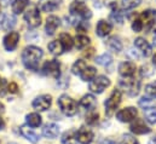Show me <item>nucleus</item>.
Here are the masks:
<instances>
[{
  "instance_id": "obj_37",
  "label": "nucleus",
  "mask_w": 156,
  "mask_h": 144,
  "mask_svg": "<svg viewBox=\"0 0 156 144\" xmlns=\"http://www.w3.org/2000/svg\"><path fill=\"white\" fill-rule=\"evenodd\" d=\"M140 76L142 77H149V76H151L153 75V68L150 67V66H148V64H145V66H142V68H140Z\"/></svg>"
},
{
  "instance_id": "obj_12",
  "label": "nucleus",
  "mask_w": 156,
  "mask_h": 144,
  "mask_svg": "<svg viewBox=\"0 0 156 144\" xmlns=\"http://www.w3.org/2000/svg\"><path fill=\"white\" fill-rule=\"evenodd\" d=\"M129 128H131V132L134 135H148L151 132V128H149L142 119H134Z\"/></svg>"
},
{
  "instance_id": "obj_18",
  "label": "nucleus",
  "mask_w": 156,
  "mask_h": 144,
  "mask_svg": "<svg viewBox=\"0 0 156 144\" xmlns=\"http://www.w3.org/2000/svg\"><path fill=\"white\" fill-rule=\"evenodd\" d=\"M59 24H61V21H59L58 17H56V16H48L47 20H46V26H45L46 34L50 36L53 35L55 32H56V29L59 27Z\"/></svg>"
},
{
  "instance_id": "obj_34",
  "label": "nucleus",
  "mask_w": 156,
  "mask_h": 144,
  "mask_svg": "<svg viewBox=\"0 0 156 144\" xmlns=\"http://www.w3.org/2000/svg\"><path fill=\"white\" fill-rule=\"evenodd\" d=\"M86 67H87V64H86V62H85V61H82V59H78V61L73 64V67H72V73H73V74H75V75H80L81 72H82Z\"/></svg>"
},
{
  "instance_id": "obj_17",
  "label": "nucleus",
  "mask_w": 156,
  "mask_h": 144,
  "mask_svg": "<svg viewBox=\"0 0 156 144\" xmlns=\"http://www.w3.org/2000/svg\"><path fill=\"white\" fill-rule=\"evenodd\" d=\"M61 5V0H39L38 7L44 12H52Z\"/></svg>"
},
{
  "instance_id": "obj_47",
  "label": "nucleus",
  "mask_w": 156,
  "mask_h": 144,
  "mask_svg": "<svg viewBox=\"0 0 156 144\" xmlns=\"http://www.w3.org/2000/svg\"><path fill=\"white\" fill-rule=\"evenodd\" d=\"M151 31L155 33V35H156V21L154 22V24H153V27H151Z\"/></svg>"
},
{
  "instance_id": "obj_2",
  "label": "nucleus",
  "mask_w": 156,
  "mask_h": 144,
  "mask_svg": "<svg viewBox=\"0 0 156 144\" xmlns=\"http://www.w3.org/2000/svg\"><path fill=\"white\" fill-rule=\"evenodd\" d=\"M156 21V11L155 10H147L143 11L140 15L136 17V20L132 23V29L136 33L142 32L144 28L145 29H151L154 22Z\"/></svg>"
},
{
  "instance_id": "obj_46",
  "label": "nucleus",
  "mask_w": 156,
  "mask_h": 144,
  "mask_svg": "<svg viewBox=\"0 0 156 144\" xmlns=\"http://www.w3.org/2000/svg\"><path fill=\"white\" fill-rule=\"evenodd\" d=\"M4 111H5V107H4V104L0 102V115H1Z\"/></svg>"
},
{
  "instance_id": "obj_31",
  "label": "nucleus",
  "mask_w": 156,
  "mask_h": 144,
  "mask_svg": "<svg viewBox=\"0 0 156 144\" xmlns=\"http://www.w3.org/2000/svg\"><path fill=\"white\" fill-rule=\"evenodd\" d=\"M59 41H61V44H62L64 51H70L72 47H73V45H74L73 38L69 35L68 33H62L61 36H59Z\"/></svg>"
},
{
  "instance_id": "obj_36",
  "label": "nucleus",
  "mask_w": 156,
  "mask_h": 144,
  "mask_svg": "<svg viewBox=\"0 0 156 144\" xmlns=\"http://www.w3.org/2000/svg\"><path fill=\"white\" fill-rule=\"evenodd\" d=\"M142 0H121V5L123 10H132L137 6H139Z\"/></svg>"
},
{
  "instance_id": "obj_14",
  "label": "nucleus",
  "mask_w": 156,
  "mask_h": 144,
  "mask_svg": "<svg viewBox=\"0 0 156 144\" xmlns=\"http://www.w3.org/2000/svg\"><path fill=\"white\" fill-rule=\"evenodd\" d=\"M136 64L133 62H122L120 66H119V73L122 77L125 79H128V77H133L134 74H136Z\"/></svg>"
},
{
  "instance_id": "obj_41",
  "label": "nucleus",
  "mask_w": 156,
  "mask_h": 144,
  "mask_svg": "<svg viewBox=\"0 0 156 144\" xmlns=\"http://www.w3.org/2000/svg\"><path fill=\"white\" fill-rule=\"evenodd\" d=\"M151 103H153V99H151V98H148V97H143L142 99H139V106L143 107V108L150 107Z\"/></svg>"
},
{
  "instance_id": "obj_44",
  "label": "nucleus",
  "mask_w": 156,
  "mask_h": 144,
  "mask_svg": "<svg viewBox=\"0 0 156 144\" xmlns=\"http://www.w3.org/2000/svg\"><path fill=\"white\" fill-rule=\"evenodd\" d=\"M5 128V121H4V119L0 116V131H2Z\"/></svg>"
},
{
  "instance_id": "obj_42",
  "label": "nucleus",
  "mask_w": 156,
  "mask_h": 144,
  "mask_svg": "<svg viewBox=\"0 0 156 144\" xmlns=\"http://www.w3.org/2000/svg\"><path fill=\"white\" fill-rule=\"evenodd\" d=\"M7 91H9V92H11V93H16V92L18 91V86H17V84L11 82V84L7 86Z\"/></svg>"
},
{
  "instance_id": "obj_52",
  "label": "nucleus",
  "mask_w": 156,
  "mask_h": 144,
  "mask_svg": "<svg viewBox=\"0 0 156 144\" xmlns=\"http://www.w3.org/2000/svg\"><path fill=\"white\" fill-rule=\"evenodd\" d=\"M78 1H83V0H78Z\"/></svg>"
},
{
  "instance_id": "obj_11",
  "label": "nucleus",
  "mask_w": 156,
  "mask_h": 144,
  "mask_svg": "<svg viewBox=\"0 0 156 144\" xmlns=\"http://www.w3.org/2000/svg\"><path fill=\"white\" fill-rule=\"evenodd\" d=\"M137 109L133 107H128V108L121 109L120 111H117L116 119L121 122H131L137 117Z\"/></svg>"
},
{
  "instance_id": "obj_9",
  "label": "nucleus",
  "mask_w": 156,
  "mask_h": 144,
  "mask_svg": "<svg viewBox=\"0 0 156 144\" xmlns=\"http://www.w3.org/2000/svg\"><path fill=\"white\" fill-rule=\"evenodd\" d=\"M110 85V80L104 76V75H99V76H96L92 81H90V90L93 92V93H102L108 86Z\"/></svg>"
},
{
  "instance_id": "obj_27",
  "label": "nucleus",
  "mask_w": 156,
  "mask_h": 144,
  "mask_svg": "<svg viewBox=\"0 0 156 144\" xmlns=\"http://www.w3.org/2000/svg\"><path fill=\"white\" fill-rule=\"evenodd\" d=\"M97 75V70L94 67H90L87 66L82 72L80 74V77L82 81H92Z\"/></svg>"
},
{
  "instance_id": "obj_16",
  "label": "nucleus",
  "mask_w": 156,
  "mask_h": 144,
  "mask_svg": "<svg viewBox=\"0 0 156 144\" xmlns=\"http://www.w3.org/2000/svg\"><path fill=\"white\" fill-rule=\"evenodd\" d=\"M134 46L143 53L144 57H149V56H151V53H153L151 46H150L149 42H148L145 39H143V38H137V39L134 40Z\"/></svg>"
},
{
  "instance_id": "obj_8",
  "label": "nucleus",
  "mask_w": 156,
  "mask_h": 144,
  "mask_svg": "<svg viewBox=\"0 0 156 144\" xmlns=\"http://www.w3.org/2000/svg\"><path fill=\"white\" fill-rule=\"evenodd\" d=\"M42 74L55 77V79H59L61 76V63L57 59H51L45 62V64L42 66Z\"/></svg>"
},
{
  "instance_id": "obj_30",
  "label": "nucleus",
  "mask_w": 156,
  "mask_h": 144,
  "mask_svg": "<svg viewBox=\"0 0 156 144\" xmlns=\"http://www.w3.org/2000/svg\"><path fill=\"white\" fill-rule=\"evenodd\" d=\"M47 47H48V51H50L52 55H55V56H59V55H62V53L64 52V49H63V46H62V44H61L59 40H53V41H51V42L47 45Z\"/></svg>"
},
{
  "instance_id": "obj_26",
  "label": "nucleus",
  "mask_w": 156,
  "mask_h": 144,
  "mask_svg": "<svg viewBox=\"0 0 156 144\" xmlns=\"http://www.w3.org/2000/svg\"><path fill=\"white\" fill-rule=\"evenodd\" d=\"M110 7H112L110 20H112L114 23H119V24H121V23L123 22V17H122V12L117 9L116 2H112V4H110Z\"/></svg>"
},
{
  "instance_id": "obj_19",
  "label": "nucleus",
  "mask_w": 156,
  "mask_h": 144,
  "mask_svg": "<svg viewBox=\"0 0 156 144\" xmlns=\"http://www.w3.org/2000/svg\"><path fill=\"white\" fill-rule=\"evenodd\" d=\"M59 135V127L56 124H47L42 128V136L48 139H55Z\"/></svg>"
},
{
  "instance_id": "obj_4",
  "label": "nucleus",
  "mask_w": 156,
  "mask_h": 144,
  "mask_svg": "<svg viewBox=\"0 0 156 144\" xmlns=\"http://www.w3.org/2000/svg\"><path fill=\"white\" fill-rule=\"evenodd\" d=\"M69 11L73 16L75 17H80L81 20L86 21V20H90L92 17V12L91 10L87 7V5L83 2V1H73L69 6Z\"/></svg>"
},
{
  "instance_id": "obj_6",
  "label": "nucleus",
  "mask_w": 156,
  "mask_h": 144,
  "mask_svg": "<svg viewBox=\"0 0 156 144\" xmlns=\"http://www.w3.org/2000/svg\"><path fill=\"white\" fill-rule=\"evenodd\" d=\"M121 103V92L119 90H114L110 95V97L104 102V107H105V114L107 116H113L119 104Z\"/></svg>"
},
{
  "instance_id": "obj_35",
  "label": "nucleus",
  "mask_w": 156,
  "mask_h": 144,
  "mask_svg": "<svg viewBox=\"0 0 156 144\" xmlns=\"http://www.w3.org/2000/svg\"><path fill=\"white\" fill-rule=\"evenodd\" d=\"M90 44V38L86 35H78L75 38V45L79 50L85 49L87 45Z\"/></svg>"
},
{
  "instance_id": "obj_23",
  "label": "nucleus",
  "mask_w": 156,
  "mask_h": 144,
  "mask_svg": "<svg viewBox=\"0 0 156 144\" xmlns=\"http://www.w3.org/2000/svg\"><path fill=\"white\" fill-rule=\"evenodd\" d=\"M16 17L12 15H1L0 17V24L5 31H11L16 26Z\"/></svg>"
},
{
  "instance_id": "obj_3",
  "label": "nucleus",
  "mask_w": 156,
  "mask_h": 144,
  "mask_svg": "<svg viewBox=\"0 0 156 144\" xmlns=\"http://www.w3.org/2000/svg\"><path fill=\"white\" fill-rule=\"evenodd\" d=\"M61 111L67 116H74L78 113V103L68 95H62L57 101Z\"/></svg>"
},
{
  "instance_id": "obj_5",
  "label": "nucleus",
  "mask_w": 156,
  "mask_h": 144,
  "mask_svg": "<svg viewBox=\"0 0 156 144\" xmlns=\"http://www.w3.org/2000/svg\"><path fill=\"white\" fill-rule=\"evenodd\" d=\"M120 86L121 88L128 95V96H137L139 93V88H140V81L136 80L134 77H128V79H123L120 81Z\"/></svg>"
},
{
  "instance_id": "obj_39",
  "label": "nucleus",
  "mask_w": 156,
  "mask_h": 144,
  "mask_svg": "<svg viewBox=\"0 0 156 144\" xmlns=\"http://www.w3.org/2000/svg\"><path fill=\"white\" fill-rule=\"evenodd\" d=\"M120 144H139V142L132 135H123Z\"/></svg>"
},
{
  "instance_id": "obj_25",
  "label": "nucleus",
  "mask_w": 156,
  "mask_h": 144,
  "mask_svg": "<svg viewBox=\"0 0 156 144\" xmlns=\"http://www.w3.org/2000/svg\"><path fill=\"white\" fill-rule=\"evenodd\" d=\"M26 121H27V125L29 127H33V128L39 127L40 125L42 124V119H41V116H40L38 113H30V114H28L26 116Z\"/></svg>"
},
{
  "instance_id": "obj_48",
  "label": "nucleus",
  "mask_w": 156,
  "mask_h": 144,
  "mask_svg": "<svg viewBox=\"0 0 156 144\" xmlns=\"http://www.w3.org/2000/svg\"><path fill=\"white\" fill-rule=\"evenodd\" d=\"M149 144H156V137H153V138L150 139V142H149Z\"/></svg>"
},
{
  "instance_id": "obj_28",
  "label": "nucleus",
  "mask_w": 156,
  "mask_h": 144,
  "mask_svg": "<svg viewBox=\"0 0 156 144\" xmlns=\"http://www.w3.org/2000/svg\"><path fill=\"white\" fill-rule=\"evenodd\" d=\"M28 5H29V0H13V2H12V12L15 15H20L26 10V7Z\"/></svg>"
},
{
  "instance_id": "obj_20",
  "label": "nucleus",
  "mask_w": 156,
  "mask_h": 144,
  "mask_svg": "<svg viewBox=\"0 0 156 144\" xmlns=\"http://www.w3.org/2000/svg\"><path fill=\"white\" fill-rule=\"evenodd\" d=\"M20 132H21V135L27 139V141H29L30 143H33V144H37L38 142H39V136L27 125H24V126H21L20 127Z\"/></svg>"
},
{
  "instance_id": "obj_43",
  "label": "nucleus",
  "mask_w": 156,
  "mask_h": 144,
  "mask_svg": "<svg viewBox=\"0 0 156 144\" xmlns=\"http://www.w3.org/2000/svg\"><path fill=\"white\" fill-rule=\"evenodd\" d=\"M127 55H128V56H131V57H132L133 59H138V58H139V56H138V53H137V52H136L134 50H132V49H131V50H128V52H127Z\"/></svg>"
},
{
  "instance_id": "obj_32",
  "label": "nucleus",
  "mask_w": 156,
  "mask_h": 144,
  "mask_svg": "<svg viewBox=\"0 0 156 144\" xmlns=\"http://www.w3.org/2000/svg\"><path fill=\"white\" fill-rule=\"evenodd\" d=\"M144 116L149 124H151V125L156 124V108L154 107L144 108Z\"/></svg>"
},
{
  "instance_id": "obj_40",
  "label": "nucleus",
  "mask_w": 156,
  "mask_h": 144,
  "mask_svg": "<svg viewBox=\"0 0 156 144\" xmlns=\"http://www.w3.org/2000/svg\"><path fill=\"white\" fill-rule=\"evenodd\" d=\"M145 93L151 98H156V82L149 84L145 86Z\"/></svg>"
},
{
  "instance_id": "obj_49",
  "label": "nucleus",
  "mask_w": 156,
  "mask_h": 144,
  "mask_svg": "<svg viewBox=\"0 0 156 144\" xmlns=\"http://www.w3.org/2000/svg\"><path fill=\"white\" fill-rule=\"evenodd\" d=\"M153 64H154V66L156 67V53L154 55V56H153Z\"/></svg>"
},
{
  "instance_id": "obj_50",
  "label": "nucleus",
  "mask_w": 156,
  "mask_h": 144,
  "mask_svg": "<svg viewBox=\"0 0 156 144\" xmlns=\"http://www.w3.org/2000/svg\"><path fill=\"white\" fill-rule=\"evenodd\" d=\"M153 45H154V46H156V35L154 36V40H153Z\"/></svg>"
},
{
  "instance_id": "obj_38",
  "label": "nucleus",
  "mask_w": 156,
  "mask_h": 144,
  "mask_svg": "<svg viewBox=\"0 0 156 144\" xmlns=\"http://www.w3.org/2000/svg\"><path fill=\"white\" fill-rule=\"evenodd\" d=\"M98 117H99L98 113H96V111L91 110V113L86 116V121H87V124H88V125H94V124L98 121Z\"/></svg>"
},
{
  "instance_id": "obj_1",
  "label": "nucleus",
  "mask_w": 156,
  "mask_h": 144,
  "mask_svg": "<svg viewBox=\"0 0 156 144\" xmlns=\"http://www.w3.org/2000/svg\"><path fill=\"white\" fill-rule=\"evenodd\" d=\"M44 52L37 46H27L22 52V62L24 67L29 70H38L39 62L42 58Z\"/></svg>"
},
{
  "instance_id": "obj_51",
  "label": "nucleus",
  "mask_w": 156,
  "mask_h": 144,
  "mask_svg": "<svg viewBox=\"0 0 156 144\" xmlns=\"http://www.w3.org/2000/svg\"><path fill=\"white\" fill-rule=\"evenodd\" d=\"M7 144H16V143H7Z\"/></svg>"
},
{
  "instance_id": "obj_33",
  "label": "nucleus",
  "mask_w": 156,
  "mask_h": 144,
  "mask_svg": "<svg viewBox=\"0 0 156 144\" xmlns=\"http://www.w3.org/2000/svg\"><path fill=\"white\" fill-rule=\"evenodd\" d=\"M97 64H99V66H103V67H108L109 64H112V62H113V58H112V56L109 55V53H103V55H101V56H98L97 58H96V61H94Z\"/></svg>"
},
{
  "instance_id": "obj_7",
  "label": "nucleus",
  "mask_w": 156,
  "mask_h": 144,
  "mask_svg": "<svg viewBox=\"0 0 156 144\" xmlns=\"http://www.w3.org/2000/svg\"><path fill=\"white\" fill-rule=\"evenodd\" d=\"M24 20L30 28H37L41 24V16L38 6H32L24 13Z\"/></svg>"
},
{
  "instance_id": "obj_21",
  "label": "nucleus",
  "mask_w": 156,
  "mask_h": 144,
  "mask_svg": "<svg viewBox=\"0 0 156 144\" xmlns=\"http://www.w3.org/2000/svg\"><path fill=\"white\" fill-rule=\"evenodd\" d=\"M79 104L82 108L86 109V110H93V109L96 108V106H97V99H96V97L93 95H85L80 99Z\"/></svg>"
},
{
  "instance_id": "obj_45",
  "label": "nucleus",
  "mask_w": 156,
  "mask_h": 144,
  "mask_svg": "<svg viewBox=\"0 0 156 144\" xmlns=\"http://www.w3.org/2000/svg\"><path fill=\"white\" fill-rule=\"evenodd\" d=\"M0 2H1L4 6H7V5L11 2V0H0Z\"/></svg>"
},
{
  "instance_id": "obj_13",
  "label": "nucleus",
  "mask_w": 156,
  "mask_h": 144,
  "mask_svg": "<svg viewBox=\"0 0 156 144\" xmlns=\"http://www.w3.org/2000/svg\"><path fill=\"white\" fill-rule=\"evenodd\" d=\"M18 41H20V34L17 32H10L7 33L5 38H4V47L5 50L7 51H13L17 45H18Z\"/></svg>"
},
{
  "instance_id": "obj_29",
  "label": "nucleus",
  "mask_w": 156,
  "mask_h": 144,
  "mask_svg": "<svg viewBox=\"0 0 156 144\" xmlns=\"http://www.w3.org/2000/svg\"><path fill=\"white\" fill-rule=\"evenodd\" d=\"M62 144H78L76 139V130H69L63 133Z\"/></svg>"
},
{
  "instance_id": "obj_10",
  "label": "nucleus",
  "mask_w": 156,
  "mask_h": 144,
  "mask_svg": "<svg viewBox=\"0 0 156 144\" xmlns=\"http://www.w3.org/2000/svg\"><path fill=\"white\" fill-rule=\"evenodd\" d=\"M51 104H52V97L50 95H41L39 97H37L32 103L33 108L35 110H38V111L47 110L51 107Z\"/></svg>"
},
{
  "instance_id": "obj_15",
  "label": "nucleus",
  "mask_w": 156,
  "mask_h": 144,
  "mask_svg": "<svg viewBox=\"0 0 156 144\" xmlns=\"http://www.w3.org/2000/svg\"><path fill=\"white\" fill-rule=\"evenodd\" d=\"M94 138V135L91 130L86 127H81L76 131V139L80 144H91Z\"/></svg>"
},
{
  "instance_id": "obj_24",
  "label": "nucleus",
  "mask_w": 156,
  "mask_h": 144,
  "mask_svg": "<svg viewBox=\"0 0 156 144\" xmlns=\"http://www.w3.org/2000/svg\"><path fill=\"white\" fill-rule=\"evenodd\" d=\"M105 45H107V47L112 51V52H120L121 50H122V42L120 41V39L117 38V36H112V38H109L108 39V41L105 42Z\"/></svg>"
},
{
  "instance_id": "obj_22",
  "label": "nucleus",
  "mask_w": 156,
  "mask_h": 144,
  "mask_svg": "<svg viewBox=\"0 0 156 144\" xmlns=\"http://www.w3.org/2000/svg\"><path fill=\"white\" fill-rule=\"evenodd\" d=\"M112 29H113V27H112V24H110L109 22H107V21H104V20H101V21L98 22V24H97L96 33H97L98 36L104 38V36L110 34Z\"/></svg>"
}]
</instances>
